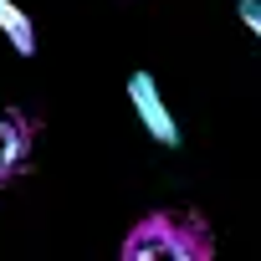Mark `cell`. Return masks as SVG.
Segmentation results:
<instances>
[{
	"mask_svg": "<svg viewBox=\"0 0 261 261\" xmlns=\"http://www.w3.org/2000/svg\"><path fill=\"white\" fill-rule=\"evenodd\" d=\"M210 261L215 256V236L195 210H154L144 215L123 241V261Z\"/></svg>",
	"mask_w": 261,
	"mask_h": 261,
	"instance_id": "1",
	"label": "cell"
},
{
	"mask_svg": "<svg viewBox=\"0 0 261 261\" xmlns=\"http://www.w3.org/2000/svg\"><path fill=\"white\" fill-rule=\"evenodd\" d=\"M128 97H134V113H139V123L149 128V139L164 144V149H179V123H174V113H169V102L159 97V82H154L149 72H134V77H128Z\"/></svg>",
	"mask_w": 261,
	"mask_h": 261,
	"instance_id": "2",
	"label": "cell"
},
{
	"mask_svg": "<svg viewBox=\"0 0 261 261\" xmlns=\"http://www.w3.org/2000/svg\"><path fill=\"white\" fill-rule=\"evenodd\" d=\"M26 149H31V128L21 113L0 108V185H6L21 164H26Z\"/></svg>",
	"mask_w": 261,
	"mask_h": 261,
	"instance_id": "3",
	"label": "cell"
},
{
	"mask_svg": "<svg viewBox=\"0 0 261 261\" xmlns=\"http://www.w3.org/2000/svg\"><path fill=\"white\" fill-rule=\"evenodd\" d=\"M0 31H6V41L16 46V57L36 51V26H31V16L16 6V0H0Z\"/></svg>",
	"mask_w": 261,
	"mask_h": 261,
	"instance_id": "4",
	"label": "cell"
},
{
	"mask_svg": "<svg viewBox=\"0 0 261 261\" xmlns=\"http://www.w3.org/2000/svg\"><path fill=\"white\" fill-rule=\"evenodd\" d=\"M236 16H241V26L261 41V0H241V6H236Z\"/></svg>",
	"mask_w": 261,
	"mask_h": 261,
	"instance_id": "5",
	"label": "cell"
}]
</instances>
